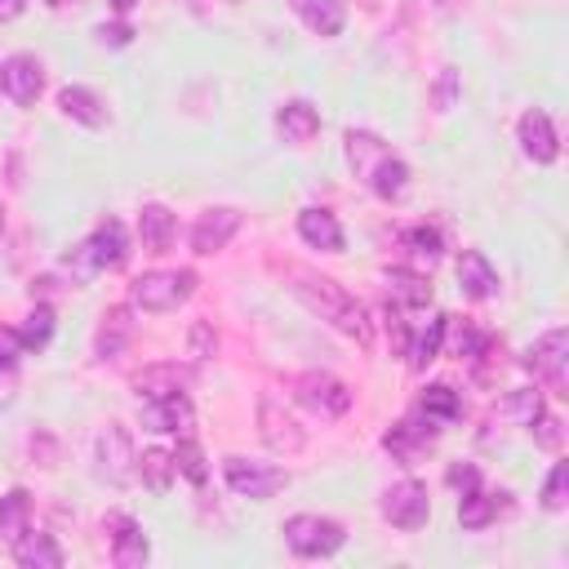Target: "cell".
<instances>
[{"label":"cell","mask_w":569,"mask_h":569,"mask_svg":"<svg viewBox=\"0 0 569 569\" xmlns=\"http://www.w3.org/2000/svg\"><path fill=\"white\" fill-rule=\"evenodd\" d=\"M521 148H525V156L534 161V165H551L556 161V152H560V142H556V129H551V120H547V112H525L521 116Z\"/></svg>","instance_id":"obj_14"},{"label":"cell","mask_w":569,"mask_h":569,"mask_svg":"<svg viewBox=\"0 0 569 569\" xmlns=\"http://www.w3.org/2000/svg\"><path fill=\"white\" fill-rule=\"evenodd\" d=\"M129 40H133V27H125V23H112V27L103 23V27H98V45L120 49V45H129Z\"/></svg>","instance_id":"obj_42"},{"label":"cell","mask_w":569,"mask_h":569,"mask_svg":"<svg viewBox=\"0 0 569 569\" xmlns=\"http://www.w3.org/2000/svg\"><path fill=\"white\" fill-rule=\"evenodd\" d=\"M258 432H263V441H267V450H276V454H299L303 450V427L284 414L271 396L267 400H258Z\"/></svg>","instance_id":"obj_7"},{"label":"cell","mask_w":569,"mask_h":569,"mask_svg":"<svg viewBox=\"0 0 569 569\" xmlns=\"http://www.w3.org/2000/svg\"><path fill=\"white\" fill-rule=\"evenodd\" d=\"M19 334H23V342H27V347H36V351H40V347L49 342V334H54V312H49V307L27 312V321H23V329H19Z\"/></svg>","instance_id":"obj_36"},{"label":"cell","mask_w":569,"mask_h":569,"mask_svg":"<svg viewBox=\"0 0 569 569\" xmlns=\"http://www.w3.org/2000/svg\"><path fill=\"white\" fill-rule=\"evenodd\" d=\"M450 485L467 493V489H476V485H480V472H476L472 463H454V467H450Z\"/></svg>","instance_id":"obj_43"},{"label":"cell","mask_w":569,"mask_h":569,"mask_svg":"<svg viewBox=\"0 0 569 569\" xmlns=\"http://www.w3.org/2000/svg\"><path fill=\"white\" fill-rule=\"evenodd\" d=\"M27 516H32V498L27 489H10L0 498V538L5 543H19L27 534Z\"/></svg>","instance_id":"obj_28"},{"label":"cell","mask_w":569,"mask_h":569,"mask_svg":"<svg viewBox=\"0 0 569 569\" xmlns=\"http://www.w3.org/2000/svg\"><path fill=\"white\" fill-rule=\"evenodd\" d=\"M299 232H303V241L316 245V249H329V254L342 249V228H338V219H334L329 209H303V213H299Z\"/></svg>","instance_id":"obj_21"},{"label":"cell","mask_w":569,"mask_h":569,"mask_svg":"<svg viewBox=\"0 0 569 569\" xmlns=\"http://www.w3.org/2000/svg\"><path fill=\"white\" fill-rule=\"evenodd\" d=\"M138 236H142V249H148V254H165L170 241H174V213L165 205H142Z\"/></svg>","instance_id":"obj_20"},{"label":"cell","mask_w":569,"mask_h":569,"mask_svg":"<svg viewBox=\"0 0 569 569\" xmlns=\"http://www.w3.org/2000/svg\"><path fill=\"white\" fill-rule=\"evenodd\" d=\"M422 414H427V418H441V422H454V418H463V400H458L454 387L432 383V387L422 392Z\"/></svg>","instance_id":"obj_32"},{"label":"cell","mask_w":569,"mask_h":569,"mask_svg":"<svg viewBox=\"0 0 569 569\" xmlns=\"http://www.w3.org/2000/svg\"><path fill=\"white\" fill-rule=\"evenodd\" d=\"M228 485L241 493V498H271L276 489H284V472L280 467H267V463H245V458H228Z\"/></svg>","instance_id":"obj_8"},{"label":"cell","mask_w":569,"mask_h":569,"mask_svg":"<svg viewBox=\"0 0 569 569\" xmlns=\"http://www.w3.org/2000/svg\"><path fill=\"white\" fill-rule=\"evenodd\" d=\"M125 258H129L125 228H120L116 219H107L81 249H71L67 267H77L81 276H94V271H116V267H125Z\"/></svg>","instance_id":"obj_3"},{"label":"cell","mask_w":569,"mask_h":569,"mask_svg":"<svg viewBox=\"0 0 569 569\" xmlns=\"http://www.w3.org/2000/svg\"><path fill=\"white\" fill-rule=\"evenodd\" d=\"M174 472H183L191 485H205V476H209V467H205V454H200L191 441H183V445H178V454H174Z\"/></svg>","instance_id":"obj_37"},{"label":"cell","mask_w":569,"mask_h":569,"mask_svg":"<svg viewBox=\"0 0 569 569\" xmlns=\"http://www.w3.org/2000/svg\"><path fill=\"white\" fill-rule=\"evenodd\" d=\"M445 329H450V316H441V312H437L432 321H427V329H418V338L405 347V356H409V365H414V370H427V365H432L437 356H441Z\"/></svg>","instance_id":"obj_24"},{"label":"cell","mask_w":569,"mask_h":569,"mask_svg":"<svg viewBox=\"0 0 569 569\" xmlns=\"http://www.w3.org/2000/svg\"><path fill=\"white\" fill-rule=\"evenodd\" d=\"M276 129L284 133V142H299V148H303V142H312L316 133H321V112L312 107V103H284L280 112H276Z\"/></svg>","instance_id":"obj_18"},{"label":"cell","mask_w":569,"mask_h":569,"mask_svg":"<svg viewBox=\"0 0 569 569\" xmlns=\"http://www.w3.org/2000/svg\"><path fill=\"white\" fill-rule=\"evenodd\" d=\"M370 187H374V196H383V200H400L405 187H409V165H405L400 156H387V161L374 170Z\"/></svg>","instance_id":"obj_30"},{"label":"cell","mask_w":569,"mask_h":569,"mask_svg":"<svg viewBox=\"0 0 569 569\" xmlns=\"http://www.w3.org/2000/svg\"><path fill=\"white\" fill-rule=\"evenodd\" d=\"M187 383H191V374L178 370V365H152V370H142V374L133 379L138 396H148V400H156V396H174V392H183Z\"/></svg>","instance_id":"obj_26"},{"label":"cell","mask_w":569,"mask_h":569,"mask_svg":"<svg viewBox=\"0 0 569 569\" xmlns=\"http://www.w3.org/2000/svg\"><path fill=\"white\" fill-rule=\"evenodd\" d=\"M405 245H409L418 258H427V263H437V258L445 254V241H441V232H437V228H427V223L409 228V232H405Z\"/></svg>","instance_id":"obj_35"},{"label":"cell","mask_w":569,"mask_h":569,"mask_svg":"<svg viewBox=\"0 0 569 569\" xmlns=\"http://www.w3.org/2000/svg\"><path fill=\"white\" fill-rule=\"evenodd\" d=\"M23 10V0H0V19H14Z\"/></svg>","instance_id":"obj_44"},{"label":"cell","mask_w":569,"mask_h":569,"mask_svg":"<svg viewBox=\"0 0 569 569\" xmlns=\"http://www.w3.org/2000/svg\"><path fill=\"white\" fill-rule=\"evenodd\" d=\"M565 485H569V467L556 463L551 476H547V485H543V508H547V512H560V508H565Z\"/></svg>","instance_id":"obj_38"},{"label":"cell","mask_w":569,"mask_h":569,"mask_svg":"<svg viewBox=\"0 0 569 569\" xmlns=\"http://www.w3.org/2000/svg\"><path fill=\"white\" fill-rule=\"evenodd\" d=\"M236 228H241V213L236 209H205L200 219H196V228H191V249L196 254H213V249H223L232 236H236Z\"/></svg>","instance_id":"obj_12"},{"label":"cell","mask_w":569,"mask_h":569,"mask_svg":"<svg viewBox=\"0 0 569 569\" xmlns=\"http://www.w3.org/2000/svg\"><path fill=\"white\" fill-rule=\"evenodd\" d=\"M294 392H299V400H303L307 409H316V414H325V418L351 409V392H347L338 379H329V374H303V379L294 383Z\"/></svg>","instance_id":"obj_11"},{"label":"cell","mask_w":569,"mask_h":569,"mask_svg":"<svg viewBox=\"0 0 569 569\" xmlns=\"http://www.w3.org/2000/svg\"><path fill=\"white\" fill-rule=\"evenodd\" d=\"M284 543H290L299 556L316 560V556H334L347 543V534L329 516H290L284 521Z\"/></svg>","instance_id":"obj_4"},{"label":"cell","mask_w":569,"mask_h":569,"mask_svg":"<svg viewBox=\"0 0 569 569\" xmlns=\"http://www.w3.org/2000/svg\"><path fill=\"white\" fill-rule=\"evenodd\" d=\"M493 516H498V503H493L489 493H480V489L463 493V503H458V525L463 530H485Z\"/></svg>","instance_id":"obj_33"},{"label":"cell","mask_w":569,"mask_h":569,"mask_svg":"<svg viewBox=\"0 0 569 569\" xmlns=\"http://www.w3.org/2000/svg\"><path fill=\"white\" fill-rule=\"evenodd\" d=\"M58 107H62V116L81 120V125H90V129H103V125H107L103 98H98L94 90H85V85H67V90L58 94Z\"/></svg>","instance_id":"obj_19"},{"label":"cell","mask_w":569,"mask_h":569,"mask_svg":"<svg viewBox=\"0 0 569 569\" xmlns=\"http://www.w3.org/2000/svg\"><path fill=\"white\" fill-rule=\"evenodd\" d=\"M23 351H27L23 334H19V329H10V325H0V370H14Z\"/></svg>","instance_id":"obj_39"},{"label":"cell","mask_w":569,"mask_h":569,"mask_svg":"<svg viewBox=\"0 0 569 569\" xmlns=\"http://www.w3.org/2000/svg\"><path fill=\"white\" fill-rule=\"evenodd\" d=\"M14 547V560L23 565V569H58L62 565V547L49 538V534H23L19 543H10Z\"/></svg>","instance_id":"obj_23"},{"label":"cell","mask_w":569,"mask_h":569,"mask_svg":"<svg viewBox=\"0 0 569 569\" xmlns=\"http://www.w3.org/2000/svg\"><path fill=\"white\" fill-rule=\"evenodd\" d=\"M107 530H112V560L120 565V569H138V565H148V534L138 530V521H129V516H112L107 521Z\"/></svg>","instance_id":"obj_15"},{"label":"cell","mask_w":569,"mask_h":569,"mask_svg":"<svg viewBox=\"0 0 569 569\" xmlns=\"http://www.w3.org/2000/svg\"><path fill=\"white\" fill-rule=\"evenodd\" d=\"M458 284L467 299H493L498 294V271L489 267V258L480 249H467L458 258Z\"/></svg>","instance_id":"obj_17"},{"label":"cell","mask_w":569,"mask_h":569,"mask_svg":"<svg viewBox=\"0 0 569 569\" xmlns=\"http://www.w3.org/2000/svg\"><path fill=\"white\" fill-rule=\"evenodd\" d=\"M432 441H437V432H432V427H418V422H396L392 432L383 437V445H387L400 463H414L422 450H432Z\"/></svg>","instance_id":"obj_22"},{"label":"cell","mask_w":569,"mask_h":569,"mask_svg":"<svg viewBox=\"0 0 569 569\" xmlns=\"http://www.w3.org/2000/svg\"><path fill=\"white\" fill-rule=\"evenodd\" d=\"M383 516L396 530H422L427 516H432V498H427V485L418 480H400L383 493Z\"/></svg>","instance_id":"obj_5"},{"label":"cell","mask_w":569,"mask_h":569,"mask_svg":"<svg viewBox=\"0 0 569 569\" xmlns=\"http://www.w3.org/2000/svg\"><path fill=\"white\" fill-rule=\"evenodd\" d=\"M565 361H569V334L547 329L530 351H525V370L534 379H547L551 387H565Z\"/></svg>","instance_id":"obj_6"},{"label":"cell","mask_w":569,"mask_h":569,"mask_svg":"<svg viewBox=\"0 0 569 569\" xmlns=\"http://www.w3.org/2000/svg\"><path fill=\"white\" fill-rule=\"evenodd\" d=\"M98 467H103V476H107L112 485H129V480H133L138 458H133V441H129L125 427L112 422L107 432L98 437Z\"/></svg>","instance_id":"obj_9"},{"label":"cell","mask_w":569,"mask_h":569,"mask_svg":"<svg viewBox=\"0 0 569 569\" xmlns=\"http://www.w3.org/2000/svg\"><path fill=\"white\" fill-rule=\"evenodd\" d=\"M0 85H5V94L19 103V107H32L45 90V71L32 54H14L5 67H0Z\"/></svg>","instance_id":"obj_10"},{"label":"cell","mask_w":569,"mask_h":569,"mask_svg":"<svg viewBox=\"0 0 569 569\" xmlns=\"http://www.w3.org/2000/svg\"><path fill=\"white\" fill-rule=\"evenodd\" d=\"M530 432H534V441H538L543 450H560V422H556L547 409H543V414L530 422Z\"/></svg>","instance_id":"obj_40"},{"label":"cell","mask_w":569,"mask_h":569,"mask_svg":"<svg viewBox=\"0 0 569 569\" xmlns=\"http://www.w3.org/2000/svg\"><path fill=\"white\" fill-rule=\"evenodd\" d=\"M387 142L379 133H365V129H347V165L356 170V178H374V170L387 161Z\"/></svg>","instance_id":"obj_16"},{"label":"cell","mask_w":569,"mask_h":569,"mask_svg":"<svg viewBox=\"0 0 569 569\" xmlns=\"http://www.w3.org/2000/svg\"><path fill=\"white\" fill-rule=\"evenodd\" d=\"M294 294H299L321 321L338 325L347 338L370 342V316H365L361 303H356V299L342 290V284H334V280H325V276H303V280L294 284Z\"/></svg>","instance_id":"obj_1"},{"label":"cell","mask_w":569,"mask_h":569,"mask_svg":"<svg viewBox=\"0 0 569 569\" xmlns=\"http://www.w3.org/2000/svg\"><path fill=\"white\" fill-rule=\"evenodd\" d=\"M454 94H458V67H445L441 71V85H437V112H450Z\"/></svg>","instance_id":"obj_41"},{"label":"cell","mask_w":569,"mask_h":569,"mask_svg":"<svg viewBox=\"0 0 569 569\" xmlns=\"http://www.w3.org/2000/svg\"><path fill=\"white\" fill-rule=\"evenodd\" d=\"M138 422L148 427V432H187L191 427V400L183 392L174 396H156L138 409Z\"/></svg>","instance_id":"obj_13"},{"label":"cell","mask_w":569,"mask_h":569,"mask_svg":"<svg viewBox=\"0 0 569 569\" xmlns=\"http://www.w3.org/2000/svg\"><path fill=\"white\" fill-rule=\"evenodd\" d=\"M0 228H5V209H0Z\"/></svg>","instance_id":"obj_47"},{"label":"cell","mask_w":569,"mask_h":569,"mask_svg":"<svg viewBox=\"0 0 569 569\" xmlns=\"http://www.w3.org/2000/svg\"><path fill=\"white\" fill-rule=\"evenodd\" d=\"M138 476L148 480V489L165 493L170 480H174V454H165V450H148V454L138 458Z\"/></svg>","instance_id":"obj_34"},{"label":"cell","mask_w":569,"mask_h":569,"mask_svg":"<svg viewBox=\"0 0 569 569\" xmlns=\"http://www.w3.org/2000/svg\"><path fill=\"white\" fill-rule=\"evenodd\" d=\"M129 334H133V321H129V312H125V307H112V312L103 316V325H98L94 351L103 356V361H116V356L125 351V342H129Z\"/></svg>","instance_id":"obj_25"},{"label":"cell","mask_w":569,"mask_h":569,"mask_svg":"<svg viewBox=\"0 0 569 569\" xmlns=\"http://www.w3.org/2000/svg\"><path fill=\"white\" fill-rule=\"evenodd\" d=\"M294 10L303 14V23L316 32V36H338L342 32V5L338 0H294Z\"/></svg>","instance_id":"obj_29"},{"label":"cell","mask_w":569,"mask_h":569,"mask_svg":"<svg viewBox=\"0 0 569 569\" xmlns=\"http://www.w3.org/2000/svg\"><path fill=\"white\" fill-rule=\"evenodd\" d=\"M387 290H392V303H405V307H427V303H432V284H427V276L405 271V267L387 271Z\"/></svg>","instance_id":"obj_27"},{"label":"cell","mask_w":569,"mask_h":569,"mask_svg":"<svg viewBox=\"0 0 569 569\" xmlns=\"http://www.w3.org/2000/svg\"><path fill=\"white\" fill-rule=\"evenodd\" d=\"M196 290V271H148L133 280L129 299L142 307V312H174L178 303H187Z\"/></svg>","instance_id":"obj_2"},{"label":"cell","mask_w":569,"mask_h":569,"mask_svg":"<svg viewBox=\"0 0 569 569\" xmlns=\"http://www.w3.org/2000/svg\"><path fill=\"white\" fill-rule=\"evenodd\" d=\"M133 5H138V0H112V10H116V14H129Z\"/></svg>","instance_id":"obj_45"},{"label":"cell","mask_w":569,"mask_h":569,"mask_svg":"<svg viewBox=\"0 0 569 569\" xmlns=\"http://www.w3.org/2000/svg\"><path fill=\"white\" fill-rule=\"evenodd\" d=\"M45 5H49V10H62V5H71V0H45Z\"/></svg>","instance_id":"obj_46"},{"label":"cell","mask_w":569,"mask_h":569,"mask_svg":"<svg viewBox=\"0 0 569 569\" xmlns=\"http://www.w3.org/2000/svg\"><path fill=\"white\" fill-rule=\"evenodd\" d=\"M538 414H543V392H534V387H521V392H512L503 405H498V418H508L516 427H530Z\"/></svg>","instance_id":"obj_31"}]
</instances>
